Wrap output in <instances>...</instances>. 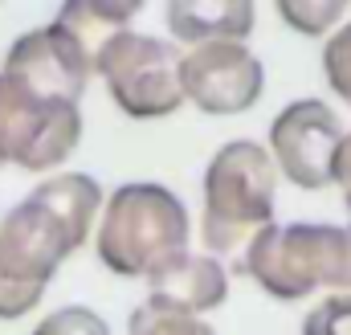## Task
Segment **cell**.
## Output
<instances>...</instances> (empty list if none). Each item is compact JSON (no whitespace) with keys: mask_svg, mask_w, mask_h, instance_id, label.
Here are the masks:
<instances>
[{"mask_svg":"<svg viewBox=\"0 0 351 335\" xmlns=\"http://www.w3.org/2000/svg\"><path fill=\"white\" fill-rule=\"evenodd\" d=\"M225 299H229V270L208 253H176L147 278V307L156 311L200 319L204 311L225 307Z\"/></svg>","mask_w":351,"mask_h":335,"instance_id":"10","label":"cell"},{"mask_svg":"<svg viewBox=\"0 0 351 335\" xmlns=\"http://www.w3.org/2000/svg\"><path fill=\"white\" fill-rule=\"evenodd\" d=\"M241 274L282 303L306 299L319 286L351 290V225H269L245 250Z\"/></svg>","mask_w":351,"mask_h":335,"instance_id":"4","label":"cell"},{"mask_svg":"<svg viewBox=\"0 0 351 335\" xmlns=\"http://www.w3.org/2000/svg\"><path fill=\"white\" fill-rule=\"evenodd\" d=\"M164 16L172 37L188 49L208 41H245L254 33L250 0H172Z\"/></svg>","mask_w":351,"mask_h":335,"instance_id":"11","label":"cell"},{"mask_svg":"<svg viewBox=\"0 0 351 335\" xmlns=\"http://www.w3.org/2000/svg\"><path fill=\"white\" fill-rule=\"evenodd\" d=\"M343 12H348L343 0H278V16L302 37L331 33V25L343 21Z\"/></svg>","mask_w":351,"mask_h":335,"instance_id":"13","label":"cell"},{"mask_svg":"<svg viewBox=\"0 0 351 335\" xmlns=\"http://www.w3.org/2000/svg\"><path fill=\"white\" fill-rule=\"evenodd\" d=\"M302 335H351V294H331L302 319Z\"/></svg>","mask_w":351,"mask_h":335,"instance_id":"17","label":"cell"},{"mask_svg":"<svg viewBox=\"0 0 351 335\" xmlns=\"http://www.w3.org/2000/svg\"><path fill=\"white\" fill-rule=\"evenodd\" d=\"M323 74H327V86L351 106V21L339 25L327 45H323Z\"/></svg>","mask_w":351,"mask_h":335,"instance_id":"15","label":"cell"},{"mask_svg":"<svg viewBox=\"0 0 351 335\" xmlns=\"http://www.w3.org/2000/svg\"><path fill=\"white\" fill-rule=\"evenodd\" d=\"M82 139L78 102H49L0 74V168L49 172L66 164Z\"/></svg>","mask_w":351,"mask_h":335,"instance_id":"6","label":"cell"},{"mask_svg":"<svg viewBox=\"0 0 351 335\" xmlns=\"http://www.w3.org/2000/svg\"><path fill=\"white\" fill-rule=\"evenodd\" d=\"M192 221L184 200L164 184H119L98 221V262L119 278H152L176 253H188Z\"/></svg>","mask_w":351,"mask_h":335,"instance_id":"3","label":"cell"},{"mask_svg":"<svg viewBox=\"0 0 351 335\" xmlns=\"http://www.w3.org/2000/svg\"><path fill=\"white\" fill-rule=\"evenodd\" d=\"M274 196H278V164L269 148L254 139H233L213 152L204 168V213H200V242L208 257L221 266L233 262L241 270L245 250L258 233L274 225Z\"/></svg>","mask_w":351,"mask_h":335,"instance_id":"2","label":"cell"},{"mask_svg":"<svg viewBox=\"0 0 351 335\" xmlns=\"http://www.w3.org/2000/svg\"><path fill=\"white\" fill-rule=\"evenodd\" d=\"M343 123L323 98H294L269 123V156L278 172L298 188L335 184V156L343 143Z\"/></svg>","mask_w":351,"mask_h":335,"instance_id":"7","label":"cell"},{"mask_svg":"<svg viewBox=\"0 0 351 335\" xmlns=\"http://www.w3.org/2000/svg\"><path fill=\"white\" fill-rule=\"evenodd\" d=\"M127 335H217L204 319H192V315H172V311H156V307H135L131 311V323Z\"/></svg>","mask_w":351,"mask_h":335,"instance_id":"14","label":"cell"},{"mask_svg":"<svg viewBox=\"0 0 351 335\" xmlns=\"http://www.w3.org/2000/svg\"><path fill=\"white\" fill-rule=\"evenodd\" d=\"M180 62L184 54L172 41L123 29L98 49L94 74L106 82L114 106L127 119H164L184 106Z\"/></svg>","mask_w":351,"mask_h":335,"instance_id":"5","label":"cell"},{"mask_svg":"<svg viewBox=\"0 0 351 335\" xmlns=\"http://www.w3.org/2000/svg\"><path fill=\"white\" fill-rule=\"evenodd\" d=\"M106 192L86 172L37 184L0 221V319H25L70 253L86 246Z\"/></svg>","mask_w":351,"mask_h":335,"instance_id":"1","label":"cell"},{"mask_svg":"<svg viewBox=\"0 0 351 335\" xmlns=\"http://www.w3.org/2000/svg\"><path fill=\"white\" fill-rule=\"evenodd\" d=\"M335 184L343 192V205H348V217H351V131L343 135L339 156H335Z\"/></svg>","mask_w":351,"mask_h":335,"instance_id":"18","label":"cell"},{"mask_svg":"<svg viewBox=\"0 0 351 335\" xmlns=\"http://www.w3.org/2000/svg\"><path fill=\"white\" fill-rule=\"evenodd\" d=\"M33 335H110L106 327V319L98 315V311H90V307H62V311H53V315H45Z\"/></svg>","mask_w":351,"mask_h":335,"instance_id":"16","label":"cell"},{"mask_svg":"<svg viewBox=\"0 0 351 335\" xmlns=\"http://www.w3.org/2000/svg\"><path fill=\"white\" fill-rule=\"evenodd\" d=\"M139 8H143L139 0H70L53 21L86 45L90 58H98V49L114 33H123L131 25V16H139Z\"/></svg>","mask_w":351,"mask_h":335,"instance_id":"12","label":"cell"},{"mask_svg":"<svg viewBox=\"0 0 351 335\" xmlns=\"http://www.w3.org/2000/svg\"><path fill=\"white\" fill-rule=\"evenodd\" d=\"M184 102L204 115H241L265 90V66L245 41H208L180 62Z\"/></svg>","mask_w":351,"mask_h":335,"instance_id":"9","label":"cell"},{"mask_svg":"<svg viewBox=\"0 0 351 335\" xmlns=\"http://www.w3.org/2000/svg\"><path fill=\"white\" fill-rule=\"evenodd\" d=\"M16 86H25L37 98L49 102H78L86 94V82L94 74V58L86 54V45L62 29L58 21L29 29L12 41V49L4 54V70Z\"/></svg>","mask_w":351,"mask_h":335,"instance_id":"8","label":"cell"}]
</instances>
